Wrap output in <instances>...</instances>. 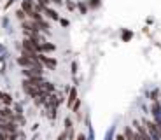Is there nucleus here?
Returning <instances> with one entry per match:
<instances>
[{
	"label": "nucleus",
	"instance_id": "obj_11",
	"mask_svg": "<svg viewBox=\"0 0 161 140\" xmlns=\"http://www.w3.org/2000/svg\"><path fill=\"white\" fill-rule=\"evenodd\" d=\"M75 100H77V89L72 88V89H70V93H69V98H67V105H69V107H72V104Z\"/></svg>",
	"mask_w": 161,
	"mask_h": 140
},
{
	"label": "nucleus",
	"instance_id": "obj_18",
	"mask_svg": "<svg viewBox=\"0 0 161 140\" xmlns=\"http://www.w3.org/2000/svg\"><path fill=\"white\" fill-rule=\"evenodd\" d=\"M158 95H159V91H153V93H151V100L158 102Z\"/></svg>",
	"mask_w": 161,
	"mask_h": 140
},
{
	"label": "nucleus",
	"instance_id": "obj_4",
	"mask_svg": "<svg viewBox=\"0 0 161 140\" xmlns=\"http://www.w3.org/2000/svg\"><path fill=\"white\" fill-rule=\"evenodd\" d=\"M37 60H39V63L42 65V67H47V68H51V70H54L56 65H58L54 58H49V56H46L44 53H39V54H37Z\"/></svg>",
	"mask_w": 161,
	"mask_h": 140
},
{
	"label": "nucleus",
	"instance_id": "obj_3",
	"mask_svg": "<svg viewBox=\"0 0 161 140\" xmlns=\"http://www.w3.org/2000/svg\"><path fill=\"white\" fill-rule=\"evenodd\" d=\"M133 128H135V133H137L138 140H153L151 138V135L147 133V130H145V126L142 123H138V121H133Z\"/></svg>",
	"mask_w": 161,
	"mask_h": 140
},
{
	"label": "nucleus",
	"instance_id": "obj_14",
	"mask_svg": "<svg viewBox=\"0 0 161 140\" xmlns=\"http://www.w3.org/2000/svg\"><path fill=\"white\" fill-rule=\"evenodd\" d=\"M89 7H91V9L100 7V0H89Z\"/></svg>",
	"mask_w": 161,
	"mask_h": 140
},
{
	"label": "nucleus",
	"instance_id": "obj_21",
	"mask_svg": "<svg viewBox=\"0 0 161 140\" xmlns=\"http://www.w3.org/2000/svg\"><path fill=\"white\" fill-rule=\"evenodd\" d=\"M37 4H39V5H42V7H47V4H49V2H47V0H37Z\"/></svg>",
	"mask_w": 161,
	"mask_h": 140
},
{
	"label": "nucleus",
	"instance_id": "obj_16",
	"mask_svg": "<svg viewBox=\"0 0 161 140\" xmlns=\"http://www.w3.org/2000/svg\"><path fill=\"white\" fill-rule=\"evenodd\" d=\"M75 7H79V11L82 12V14H86V11H88V5H84V4H82V2H80L79 5H75Z\"/></svg>",
	"mask_w": 161,
	"mask_h": 140
},
{
	"label": "nucleus",
	"instance_id": "obj_19",
	"mask_svg": "<svg viewBox=\"0 0 161 140\" xmlns=\"http://www.w3.org/2000/svg\"><path fill=\"white\" fill-rule=\"evenodd\" d=\"M67 137H69V132H67V130H65V132L61 133L60 137H58V140H67Z\"/></svg>",
	"mask_w": 161,
	"mask_h": 140
},
{
	"label": "nucleus",
	"instance_id": "obj_26",
	"mask_svg": "<svg viewBox=\"0 0 161 140\" xmlns=\"http://www.w3.org/2000/svg\"><path fill=\"white\" fill-rule=\"evenodd\" d=\"M77 140H88V138H86L84 135H79V137H77Z\"/></svg>",
	"mask_w": 161,
	"mask_h": 140
},
{
	"label": "nucleus",
	"instance_id": "obj_6",
	"mask_svg": "<svg viewBox=\"0 0 161 140\" xmlns=\"http://www.w3.org/2000/svg\"><path fill=\"white\" fill-rule=\"evenodd\" d=\"M14 104V100H12V95L11 93H0V105H5V107H11V105Z\"/></svg>",
	"mask_w": 161,
	"mask_h": 140
},
{
	"label": "nucleus",
	"instance_id": "obj_17",
	"mask_svg": "<svg viewBox=\"0 0 161 140\" xmlns=\"http://www.w3.org/2000/svg\"><path fill=\"white\" fill-rule=\"evenodd\" d=\"M65 5H67V9H69V11H75V4H74V2H70V0Z\"/></svg>",
	"mask_w": 161,
	"mask_h": 140
},
{
	"label": "nucleus",
	"instance_id": "obj_10",
	"mask_svg": "<svg viewBox=\"0 0 161 140\" xmlns=\"http://www.w3.org/2000/svg\"><path fill=\"white\" fill-rule=\"evenodd\" d=\"M35 4H33V0H21V9L25 11V14H28L30 11H33Z\"/></svg>",
	"mask_w": 161,
	"mask_h": 140
},
{
	"label": "nucleus",
	"instance_id": "obj_8",
	"mask_svg": "<svg viewBox=\"0 0 161 140\" xmlns=\"http://www.w3.org/2000/svg\"><path fill=\"white\" fill-rule=\"evenodd\" d=\"M123 135H125V140H138L137 133H135V130H133L131 126H125V130H123Z\"/></svg>",
	"mask_w": 161,
	"mask_h": 140
},
{
	"label": "nucleus",
	"instance_id": "obj_15",
	"mask_svg": "<svg viewBox=\"0 0 161 140\" xmlns=\"http://www.w3.org/2000/svg\"><path fill=\"white\" fill-rule=\"evenodd\" d=\"M65 130H67V132H70V130H72V121H70L69 117L65 119Z\"/></svg>",
	"mask_w": 161,
	"mask_h": 140
},
{
	"label": "nucleus",
	"instance_id": "obj_12",
	"mask_svg": "<svg viewBox=\"0 0 161 140\" xmlns=\"http://www.w3.org/2000/svg\"><path fill=\"white\" fill-rule=\"evenodd\" d=\"M153 112H154V117L158 119V117H159V114H161V107L156 104V102H153Z\"/></svg>",
	"mask_w": 161,
	"mask_h": 140
},
{
	"label": "nucleus",
	"instance_id": "obj_22",
	"mask_svg": "<svg viewBox=\"0 0 161 140\" xmlns=\"http://www.w3.org/2000/svg\"><path fill=\"white\" fill-rule=\"evenodd\" d=\"M156 124H158V132H159V137H161V117L156 119Z\"/></svg>",
	"mask_w": 161,
	"mask_h": 140
},
{
	"label": "nucleus",
	"instance_id": "obj_2",
	"mask_svg": "<svg viewBox=\"0 0 161 140\" xmlns=\"http://www.w3.org/2000/svg\"><path fill=\"white\" fill-rule=\"evenodd\" d=\"M142 124L145 126V130H147V133L151 135V138H153V140H161L159 132H158V124H156V121L144 119V121H142Z\"/></svg>",
	"mask_w": 161,
	"mask_h": 140
},
{
	"label": "nucleus",
	"instance_id": "obj_13",
	"mask_svg": "<svg viewBox=\"0 0 161 140\" xmlns=\"http://www.w3.org/2000/svg\"><path fill=\"white\" fill-rule=\"evenodd\" d=\"M14 14H16V18H18L19 21H25V20H26V14H25L23 9H18V11L14 12Z\"/></svg>",
	"mask_w": 161,
	"mask_h": 140
},
{
	"label": "nucleus",
	"instance_id": "obj_23",
	"mask_svg": "<svg viewBox=\"0 0 161 140\" xmlns=\"http://www.w3.org/2000/svg\"><path fill=\"white\" fill-rule=\"evenodd\" d=\"M61 26H69V20H60Z\"/></svg>",
	"mask_w": 161,
	"mask_h": 140
},
{
	"label": "nucleus",
	"instance_id": "obj_25",
	"mask_svg": "<svg viewBox=\"0 0 161 140\" xmlns=\"http://www.w3.org/2000/svg\"><path fill=\"white\" fill-rule=\"evenodd\" d=\"M116 140H125V135H123V133H119V135H116Z\"/></svg>",
	"mask_w": 161,
	"mask_h": 140
},
{
	"label": "nucleus",
	"instance_id": "obj_9",
	"mask_svg": "<svg viewBox=\"0 0 161 140\" xmlns=\"http://www.w3.org/2000/svg\"><path fill=\"white\" fill-rule=\"evenodd\" d=\"M42 12H44L46 16H47L49 20H53V21H58V20H60V14H58V12L54 11V9H49V7H44V9H42Z\"/></svg>",
	"mask_w": 161,
	"mask_h": 140
},
{
	"label": "nucleus",
	"instance_id": "obj_7",
	"mask_svg": "<svg viewBox=\"0 0 161 140\" xmlns=\"http://www.w3.org/2000/svg\"><path fill=\"white\" fill-rule=\"evenodd\" d=\"M56 51V46L54 44H51V42H40V46H39V53H54Z\"/></svg>",
	"mask_w": 161,
	"mask_h": 140
},
{
	"label": "nucleus",
	"instance_id": "obj_20",
	"mask_svg": "<svg viewBox=\"0 0 161 140\" xmlns=\"http://www.w3.org/2000/svg\"><path fill=\"white\" fill-rule=\"evenodd\" d=\"M123 39L130 40V39H131V32H123Z\"/></svg>",
	"mask_w": 161,
	"mask_h": 140
},
{
	"label": "nucleus",
	"instance_id": "obj_5",
	"mask_svg": "<svg viewBox=\"0 0 161 140\" xmlns=\"http://www.w3.org/2000/svg\"><path fill=\"white\" fill-rule=\"evenodd\" d=\"M21 74H23L25 79H32V77H42L44 70H40V68H23Z\"/></svg>",
	"mask_w": 161,
	"mask_h": 140
},
{
	"label": "nucleus",
	"instance_id": "obj_1",
	"mask_svg": "<svg viewBox=\"0 0 161 140\" xmlns=\"http://www.w3.org/2000/svg\"><path fill=\"white\" fill-rule=\"evenodd\" d=\"M18 65H19L21 68H40L42 70V65L39 63V60L37 58H30V56H26V54H21V56H18Z\"/></svg>",
	"mask_w": 161,
	"mask_h": 140
},
{
	"label": "nucleus",
	"instance_id": "obj_24",
	"mask_svg": "<svg viewBox=\"0 0 161 140\" xmlns=\"http://www.w3.org/2000/svg\"><path fill=\"white\" fill-rule=\"evenodd\" d=\"M47 2H53V4H56V5H61V4H63L61 0H47Z\"/></svg>",
	"mask_w": 161,
	"mask_h": 140
}]
</instances>
